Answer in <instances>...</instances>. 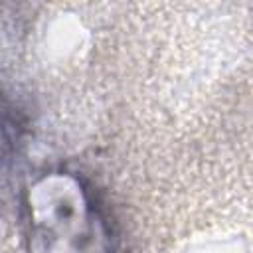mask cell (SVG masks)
<instances>
[{
  "label": "cell",
  "mask_w": 253,
  "mask_h": 253,
  "mask_svg": "<svg viewBox=\"0 0 253 253\" xmlns=\"http://www.w3.org/2000/svg\"><path fill=\"white\" fill-rule=\"evenodd\" d=\"M30 253H113L109 229L81 182L49 174L28 192Z\"/></svg>",
  "instance_id": "obj_1"
},
{
  "label": "cell",
  "mask_w": 253,
  "mask_h": 253,
  "mask_svg": "<svg viewBox=\"0 0 253 253\" xmlns=\"http://www.w3.org/2000/svg\"><path fill=\"white\" fill-rule=\"evenodd\" d=\"M113 253H121V251H117V249H115V251H113Z\"/></svg>",
  "instance_id": "obj_2"
}]
</instances>
